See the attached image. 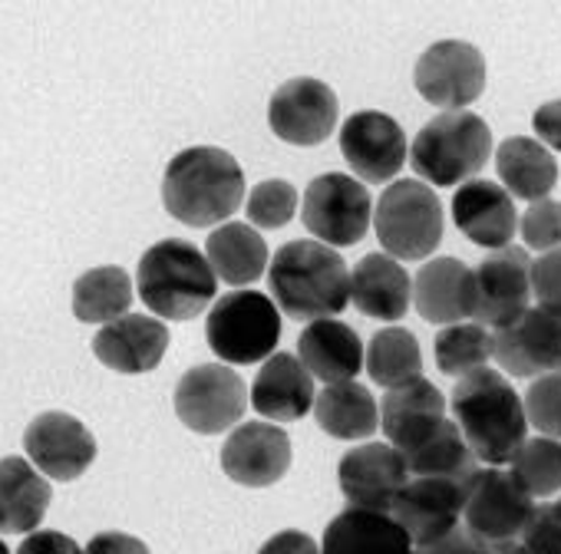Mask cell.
<instances>
[{"label":"cell","mask_w":561,"mask_h":554,"mask_svg":"<svg viewBox=\"0 0 561 554\" xmlns=\"http://www.w3.org/2000/svg\"><path fill=\"white\" fill-rule=\"evenodd\" d=\"M267 288L277 311L295 321L337 318L351 304V267L321 241H291L267 264Z\"/></svg>","instance_id":"6da1fadb"},{"label":"cell","mask_w":561,"mask_h":554,"mask_svg":"<svg viewBox=\"0 0 561 554\" xmlns=\"http://www.w3.org/2000/svg\"><path fill=\"white\" fill-rule=\"evenodd\" d=\"M449 413L482 465H508L528 439L522 396L499 370H476L449 393Z\"/></svg>","instance_id":"7a4b0ae2"},{"label":"cell","mask_w":561,"mask_h":554,"mask_svg":"<svg viewBox=\"0 0 561 554\" xmlns=\"http://www.w3.org/2000/svg\"><path fill=\"white\" fill-rule=\"evenodd\" d=\"M244 201V172L218 146L182 149L162 175V205L188 228L228 221Z\"/></svg>","instance_id":"3957f363"},{"label":"cell","mask_w":561,"mask_h":554,"mask_svg":"<svg viewBox=\"0 0 561 554\" xmlns=\"http://www.w3.org/2000/svg\"><path fill=\"white\" fill-rule=\"evenodd\" d=\"M136 291L156 318L192 321L215 301L218 277L195 244L165 238L139 257Z\"/></svg>","instance_id":"277c9868"},{"label":"cell","mask_w":561,"mask_h":554,"mask_svg":"<svg viewBox=\"0 0 561 554\" xmlns=\"http://www.w3.org/2000/svg\"><path fill=\"white\" fill-rule=\"evenodd\" d=\"M492 159V132L482 116L453 109L433 116L410 146V162L430 188H453L472 182Z\"/></svg>","instance_id":"5b68a950"},{"label":"cell","mask_w":561,"mask_h":554,"mask_svg":"<svg viewBox=\"0 0 561 554\" xmlns=\"http://www.w3.org/2000/svg\"><path fill=\"white\" fill-rule=\"evenodd\" d=\"M443 201L436 188L420 178H400L383 188L374 205V231L383 254L397 261H423L443 241Z\"/></svg>","instance_id":"8992f818"},{"label":"cell","mask_w":561,"mask_h":554,"mask_svg":"<svg viewBox=\"0 0 561 554\" xmlns=\"http://www.w3.org/2000/svg\"><path fill=\"white\" fill-rule=\"evenodd\" d=\"M205 337L221 363H257L271 357L280 341V311L261 291H231L215 301Z\"/></svg>","instance_id":"52a82bcc"},{"label":"cell","mask_w":561,"mask_h":554,"mask_svg":"<svg viewBox=\"0 0 561 554\" xmlns=\"http://www.w3.org/2000/svg\"><path fill=\"white\" fill-rule=\"evenodd\" d=\"M301 218L314 241L328 247H351L374 224V198L360 178L328 172L308 185Z\"/></svg>","instance_id":"ba28073f"},{"label":"cell","mask_w":561,"mask_h":554,"mask_svg":"<svg viewBox=\"0 0 561 554\" xmlns=\"http://www.w3.org/2000/svg\"><path fill=\"white\" fill-rule=\"evenodd\" d=\"M472 321L502 331L531 308V257L518 244H505L472 270Z\"/></svg>","instance_id":"9c48e42d"},{"label":"cell","mask_w":561,"mask_h":554,"mask_svg":"<svg viewBox=\"0 0 561 554\" xmlns=\"http://www.w3.org/2000/svg\"><path fill=\"white\" fill-rule=\"evenodd\" d=\"M248 406L244 380L228 370V363H202L185 370L175 386V413L179 419L202 436H218L231 429Z\"/></svg>","instance_id":"30bf717a"},{"label":"cell","mask_w":561,"mask_h":554,"mask_svg":"<svg viewBox=\"0 0 561 554\" xmlns=\"http://www.w3.org/2000/svg\"><path fill=\"white\" fill-rule=\"evenodd\" d=\"M531 511H535V498L512 478V472L499 465H485L476 472L466 492L462 521L479 541L499 544V541H515L525 521L531 518Z\"/></svg>","instance_id":"8fae6325"},{"label":"cell","mask_w":561,"mask_h":554,"mask_svg":"<svg viewBox=\"0 0 561 554\" xmlns=\"http://www.w3.org/2000/svg\"><path fill=\"white\" fill-rule=\"evenodd\" d=\"M413 83L420 96L443 106V113L466 109L485 90V60L479 47L466 41H439L416 60Z\"/></svg>","instance_id":"7c38bea8"},{"label":"cell","mask_w":561,"mask_h":554,"mask_svg":"<svg viewBox=\"0 0 561 554\" xmlns=\"http://www.w3.org/2000/svg\"><path fill=\"white\" fill-rule=\"evenodd\" d=\"M341 152L354 175L370 185H387L410 162V142L403 126L377 109L347 116L341 126Z\"/></svg>","instance_id":"4fadbf2b"},{"label":"cell","mask_w":561,"mask_h":554,"mask_svg":"<svg viewBox=\"0 0 561 554\" xmlns=\"http://www.w3.org/2000/svg\"><path fill=\"white\" fill-rule=\"evenodd\" d=\"M337 113V93L314 77L280 83L267 103L271 132L291 146H321L334 132Z\"/></svg>","instance_id":"5bb4252c"},{"label":"cell","mask_w":561,"mask_h":554,"mask_svg":"<svg viewBox=\"0 0 561 554\" xmlns=\"http://www.w3.org/2000/svg\"><path fill=\"white\" fill-rule=\"evenodd\" d=\"M472 482L459 478H439V475H410L403 492L397 495L390 515L397 524L410 534L413 547L430 544L453 528L462 524L466 492Z\"/></svg>","instance_id":"9a60e30c"},{"label":"cell","mask_w":561,"mask_h":554,"mask_svg":"<svg viewBox=\"0 0 561 554\" xmlns=\"http://www.w3.org/2000/svg\"><path fill=\"white\" fill-rule=\"evenodd\" d=\"M495 363L508 377H545L561 370V311L528 308L515 324L492 331Z\"/></svg>","instance_id":"2e32d148"},{"label":"cell","mask_w":561,"mask_h":554,"mask_svg":"<svg viewBox=\"0 0 561 554\" xmlns=\"http://www.w3.org/2000/svg\"><path fill=\"white\" fill-rule=\"evenodd\" d=\"M24 449L34 469L57 482H73L96 462V436L77 416L60 409L41 413L27 426Z\"/></svg>","instance_id":"e0dca14e"},{"label":"cell","mask_w":561,"mask_h":554,"mask_svg":"<svg viewBox=\"0 0 561 554\" xmlns=\"http://www.w3.org/2000/svg\"><path fill=\"white\" fill-rule=\"evenodd\" d=\"M337 475H341V492L351 501V508L387 511V515L397 495L403 492V485L410 482L407 459L390 442H367V446L351 449L341 459Z\"/></svg>","instance_id":"ac0fdd59"},{"label":"cell","mask_w":561,"mask_h":554,"mask_svg":"<svg viewBox=\"0 0 561 554\" xmlns=\"http://www.w3.org/2000/svg\"><path fill=\"white\" fill-rule=\"evenodd\" d=\"M221 469L238 485L267 488L291 469V436L274 423H241L221 446Z\"/></svg>","instance_id":"d6986e66"},{"label":"cell","mask_w":561,"mask_h":554,"mask_svg":"<svg viewBox=\"0 0 561 554\" xmlns=\"http://www.w3.org/2000/svg\"><path fill=\"white\" fill-rule=\"evenodd\" d=\"M453 221L456 228L479 247L499 251L512 244L518 231L515 198L489 178H472L456 188L453 195Z\"/></svg>","instance_id":"ffe728a7"},{"label":"cell","mask_w":561,"mask_h":554,"mask_svg":"<svg viewBox=\"0 0 561 554\" xmlns=\"http://www.w3.org/2000/svg\"><path fill=\"white\" fill-rule=\"evenodd\" d=\"M169 350V331L159 318L149 314H126L113 324H106L96 341L93 354L103 367L116 373H152Z\"/></svg>","instance_id":"44dd1931"},{"label":"cell","mask_w":561,"mask_h":554,"mask_svg":"<svg viewBox=\"0 0 561 554\" xmlns=\"http://www.w3.org/2000/svg\"><path fill=\"white\" fill-rule=\"evenodd\" d=\"M472 267L459 257H433L413 277V304L423 321L453 327L472 321Z\"/></svg>","instance_id":"7402d4cb"},{"label":"cell","mask_w":561,"mask_h":554,"mask_svg":"<svg viewBox=\"0 0 561 554\" xmlns=\"http://www.w3.org/2000/svg\"><path fill=\"white\" fill-rule=\"evenodd\" d=\"M314 377L295 354H271L254 377L251 406L271 423H295L314 409Z\"/></svg>","instance_id":"603a6c76"},{"label":"cell","mask_w":561,"mask_h":554,"mask_svg":"<svg viewBox=\"0 0 561 554\" xmlns=\"http://www.w3.org/2000/svg\"><path fill=\"white\" fill-rule=\"evenodd\" d=\"M351 304L374 321H400L407 318L413 304V277L407 267L377 251L367 254L354 270H351Z\"/></svg>","instance_id":"cb8c5ba5"},{"label":"cell","mask_w":561,"mask_h":554,"mask_svg":"<svg viewBox=\"0 0 561 554\" xmlns=\"http://www.w3.org/2000/svg\"><path fill=\"white\" fill-rule=\"evenodd\" d=\"M446 396L426 377L387 390L380 403V426L387 432V442L400 452H410L446 419Z\"/></svg>","instance_id":"d4e9b609"},{"label":"cell","mask_w":561,"mask_h":554,"mask_svg":"<svg viewBox=\"0 0 561 554\" xmlns=\"http://www.w3.org/2000/svg\"><path fill=\"white\" fill-rule=\"evenodd\" d=\"M364 344L354 327H347L337 318L311 321L308 331L298 341V360L308 367L314 380L324 386L347 383L364 370Z\"/></svg>","instance_id":"484cf974"},{"label":"cell","mask_w":561,"mask_h":554,"mask_svg":"<svg viewBox=\"0 0 561 554\" xmlns=\"http://www.w3.org/2000/svg\"><path fill=\"white\" fill-rule=\"evenodd\" d=\"M321 554H413V541L393 515L347 508L328 524Z\"/></svg>","instance_id":"4316f807"},{"label":"cell","mask_w":561,"mask_h":554,"mask_svg":"<svg viewBox=\"0 0 561 554\" xmlns=\"http://www.w3.org/2000/svg\"><path fill=\"white\" fill-rule=\"evenodd\" d=\"M50 482L34 469L31 459H0V534L34 531L50 508Z\"/></svg>","instance_id":"83f0119b"},{"label":"cell","mask_w":561,"mask_h":554,"mask_svg":"<svg viewBox=\"0 0 561 554\" xmlns=\"http://www.w3.org/2000/svg\"><path fill=\"white\" fill-rule=\"evenodd\" d=\"M495 175L512 198L531 205L551 198V188L558 185V162L538 139L512 136L495 149Z\"/></svg>","instance_id":"f1b7e54d"},{"label":"cell","mask_w":561,"mask_h":554,"mask_svg":"<svg viewBox=\"0 0 561 554\" xmlns=\"http://www.w3.org/2000/svg\"><path fill=\"white\" fill-rule=\"evenodd\" d=\"M205 257L215 270L218 281L231 288L254 285L267 267V244L254 231V224L244 221H225L218 224L205 241Z\"/></svg>","instance_id":"f546056e"},{"label":"cell","mask_w":561,"mask_h":554,"mask_svg":"<svg viewBox=\"0 0 561 554\" xmlns=\"http://www.w3.org/2000/svg\"><path fill=\"white\" fill-rule=\"evenodd\" d=\"M314 416L318 426L334 436V439H370L380 429V406L367 386L357 380L347 383H331L314 396Z\"/></svg>","instance_id":"4dcf8cb0"},{"label":"cell","mask_w":561,"mask_h":554,"mask_svg":"<svg viewBox=\"0 0 561 554\" xmlns=\"http://www.w3.org/2000/svg\"><path fill=\"white\" fill-rule=\"evenodd\" d=\"M133 281L116 264L93 267L77 277L73 285V314L83 324H113L129 314L133 308Z\"/></svg>","instance_id":"1f68e13d"},{"label":"cell","mask_w":561,"mask_h":554,"mask_svg":"<svg viewBox=\"0 0 561 554\" xmlns=\"http://www.w3.org/2000/svg\"><path fill=\"white\" fill-rule=\"evenodd\" d=\"M407 459L410 475H439V478H459L472 482L482 462L462 439L459 426L443 419L423 442H416L410 452H400Z\"/></svg>","instance_id":"d6a6232c"},{"label":"cell","mask_w":561,"mask_h":554,"mask_svg":"<svg viewBox=\"0 0 561 554\" xmlns=\"http://www.w3.org/2000/svg\"><path fill=\"white\" fill-rule=\"evenodd\" d=\"M364 367L370 380L383 390H397L403 383H413L423 377V350L413 331L407 327H387L370 337V347L364 354Z\"/></svg>","instance_id":"836d02e7"},{"label":"cell","mask_w":561,"mask_h":554,"mask_svg":"<svg viewBox=\"0 0 561 554\" xmlns=\"http://www.w3.org/2000/svg\"><path fill=\"white\" fill-rule=\"evenodd\" d=\"M436 363L446 377H469L476 370H485L495 360V341L492 331L476 324V321H462L453 327H443L436 334Z\"/></svg>","instance_id":"e575fe53"},{"label":"cell","mask_w":561,"mask_h":554,"mask_svg":"<svg viewBox=\"0 0 561 554\" xmlns=\"http://www.w3.org/2000/svg\"><path fill=\"white\" fill-rule=\"evenodd\" d=\"M512 478L531 498H551L561 492V439L531 436L508 462Z\"/></svg>","instance_id":"d590c367"},{"label":"cell","mask_w":561,"mask_h":554,"mask_svg":"<svg viewBox=\"0 0 561 554\" xmlns=\"http://www.w3.org/2000/svg\"><path fill=\"white\" fill-rule=\"evenodd\" d=\"M298 211V188L285 178H267L248 195V218L254 228H285Z\"/></svg>","instance_id":"8d00e7d4"},{"label":"cell","mask_w":561,"mask_h":554,"mask_svg":"<svg viewBox=\"0 0 561 554\" xmlns=\"http://www.w3.org/2000/svg\"><path fill=\"white\" fill-rule=\"evenodd\" d=\"M522 406L528 426L538 429V436L561 439V370L535 377L528 393L522 396Z\"/></svg>","instance_id":"74e56055"},{"label":"cell","mask_w":561,"mask_h":554,"mask_svg":"<svg viewBox=\"0 0 561 554\" xmlns=\"http://www.w3.org/2000/svg\"><path fill=\"white\" fill-rule=\"evenodd\" d=\"M518 231H522L525 251L545 254V251L561 247V201L554 198L531 201L518 218Z\"/></svg>","instance_id":"f35d334b"},{"label":"cell","mask_w":561,"mask_h":554,"mask_svg":"<svg viewBox=\"0 0 561 554\" xmlns=\"http://www.w3.org/2000/svg\"><path fill=\"white\" fill-rule=\"evenodd\" d=\"M518 544L528 554H561V515L554 508V501H541L535 505L531 518L525 521Z\"/></svg>","instance_id":"ab89813d"},{"label":"cell","mask_w":561,"mask_h":554,"mask_svg":"<svg viewBox=\"0 0 561 554\" xmlns=\"http://www.w3.org/2000/svg\"><path fill=\"white\" fill-rule=\"evenodd\" d=\"M531 298L538 301V308H551L561 311V247L538 254V261H531Z\"/></svg>","instance_id":"60d3db41"},{"label":"cell","mask_w":561,"mask_h":554,"mask_svg":"<svg viewBox=\"0 0 561 554\" xmlns=\"http://www.w3.org/2000/svg\"><path fill=\"white\" fill-rule=\"evenodd\" d=\"M485 551H489V544L479 541L466 524L453 528L449 534H443V538H436L430 544L413 547V554H485Z\"/></svg>","instance_id":"b9f144b4"},{"label":"cell","mask_w":561,"mask_h":554,"mask_svg":"<svg viewBox=\"0 0 561 554\" xmlns=\"http://www.w3.org/2000/svg\"><path fill=\"white\" fill-rule=\"evenodd\" d=\"M531 129L548 152H561V100L541 103L531 116Z\"/></svg>","instance_id":"7bdbcfd3"},{"label":"cell","mask_w":561,"mask_h":554,"mask_svg":"<svg viewBox=\"0 0 561 554\" xmlns=\"http://www.w3.org/2000/svg\"><path fill=\"white\" fill-rule=\"evenodd\" d=\"M83 554H149V544L126 531H100L90 538Z\"/></svg>","instance_id":"ee69618b"},{"label":"cell","mask_w":561,"mask_h":554,"mask_svg":"<svg viewBox=\"0 0 561 554\" xmlns=\"http://www.w3.org/2000/svg\"><path fill=\"white\" fill-rule=\"evenodd\" d=\"M18 554H83V547L64 531H31Z\"/></svg>","instance_id":"f6af8a7d"},{"label":"cell","mask_w":561,"mask_h":554,"mask_svg":"<svg viewBox=\"0 0 561 554\" xmlns=\"http://www.w3.org/2000/svg\"><path fill=\"white\" fill-rule=\"evenodd\" d=\"M257 554H321L318 541L305 531H277L261 544Z\"/></svg>","instance_id":"bcb514c9"},{"label":"cell","mask_w":561,"mask_h":554,"mask_svg":"<svg viewBox=\"0 0 561 554\" xmlns=\"http://www.w3.org/2000/svg\"><path fill=\"white\" fill-rule=\"evenodd\" d=\"M485 554H528L522 544H518V538L515 541H499V544H489V551Z\"/></svg>","instance_id":"7dc6e473"},{"label":"cell","mask_w":561,"mask_h":554,"mask_svg":"<svg viewBox=\"0 0 561 554\" xmlns=\"http://www.w3.org/2000/svg\"><path fill=\"white\" fill-rule=\"evenodd\" d=\"M0 554H11V547H8L4 541H0Z\"/></svg>","instance_id":"c3c4849f"},{"label":"cell","mask_w":561,"mask_h":554,"mask_svg":"<svg viewBox=\"0 0 561 554\" xmlns=\"http://www.w3.org/2000/svg\"><path fill=\"white\" fill-rule=\"evenodd\" d=\"M554 508H558V515H561V495H558V501H554Z\"/></svg>","instance_id":"681fc988"}]
</instances>
